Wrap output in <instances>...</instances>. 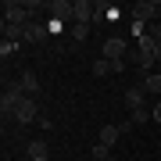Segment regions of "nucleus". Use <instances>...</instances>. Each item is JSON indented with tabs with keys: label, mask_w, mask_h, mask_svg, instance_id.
Listing matches in <instances>:
<instances>
[{
	"label": "nucleus",
	"mask_w": 161,
	"mask_h": 161,
	"mask_svg": "<svg viewBox=\"0 0 161 161\" xmlns=\"http://www.w3.org/2000/svg\"><path fill=\"white\" fill-rule=\"evenodd\" d=\"M132 22L158 25L161 22V4H158V0H136V4H132Z\"/></svg>",
	"instance_id": "f257e3e1"
},
{
	"label": "nucleus",
	"mask_w": 161,
	"mask_h": 161,
	"mask_svg": "<svg viewBox=\"0 0 161 161\" xmlns=\"http://www.w3.org/2000/svg\"><path fill=\"white\" fill-rule=\"evenodd\" d=\"M22 97H25L22 82H7V86H4V97H0V111H4V118L14 115V108H18V100H22Z\"/></svg>",
	"instance_id": "f03ea898"
},
{
	"label": "nucleus",
	"mask_w": 161,
	"mask_h": 161,
	"mask_svg": "<svg viewBox=\"0 0 161 161\" xmlns=\"http://www.w3.org/2000/svg\"><path fill=\"white\" fill-rule=\"evenodd\" d=\"M4 22L25 25V22H32V14H29V7H25L22 0H4Z\"/></svg>",
	"instance_id": "7ed1b4c3"
},
{
	"label": "nucleus",
	"mask_w": 161,
	"mask_h": 161,
	"mask_svg": "<svg viewBox=\"0 0 161 161\" xmlns=\"http://www.w3.org/2000/svg\"><path fill=\"white\" fill-rule=\"evenodd\" d=\"M125 54H129V43L122 40V36L104 40V58H108V61H125Z\"/></svg>",
	"instance_id": "20e7f679"
},
{
	"label": "nucleus",
	"mask_w": 161,
	"mask_h": 161,
	"mask_svg": "<svg viewBox=\"0 0 161 161\" xmlns=\"http://www.w3.org/2000/svg\"><path fill=\"white\" fill-rule=\"evenodd\" d=\"M18 125H29V122L36 118V97H22L18 100V108H14V115H11Z\"/></svg>",
	"instance_id": "39448f33"
},
{
	"label": "nucleus",
	"mask_w": 161,
	"mask_h": 161,
	"mask_svg": "<svg viewBox=\"0 0 161 161\" xmlns=\"http://www.w3.org/2000/svg\"><path fill=\"white\" fill-rule=\"evenodd\" d=\"M47 32H50V29H47L40 18H32V22H25V25H22V40H25V43H40Z\"/></svg>",
	"instance_id": "423d86ee"
},
{
	"label": "nucleus",
	"mask_w": 161,
	"mask_h": 161,
	"mask_svg": "<svg viewBox=\"0 0 161 161\" xmlns=\"http://www.w3.org/2000/svg\"><path fill=\"white\" fill-rule=\"evenodd\" d=\"M72 14H75L72 25H93V4H90V0H75V4H72Z\"/></svg>",
	"instance_id": "0eeeda50"
},
{
	"label": "nucleus",
	"mask_w": 161,
	"mask_h": 161,
	"mask_svg": "<svg viewBox=\"0 0 161 161\" xmlns=\"http://www.w3.org/2000/svg\"><path fill=\"white\" fill-rule=\"evenodd\" d=\"M72 4L75 0H50V18H58V22H75Z\"/></svg>",
	"instance_id": "6e6552de"
},
{
	"label": "nucleus",
	"mask_w": 161,
	"mask_h": 161,
	"mask_svg": "<svg viewBox=\"0 0 161 161\" xmlns=\"http://www.w3.org/2000/svg\"><path fill=\"white\" fill-rule=\"evenodd\" d=\"M18 82H22L25 97H36V93H40V75H36V72H29V68H25L22 75H18Z\"/></svg>",
	"instance_id": "1a4fd4ad"
},
{
	"label": "nucleus",
	"mask_w": 161,
	"mask_h": 161,
	"mask_svg": "<svg viewBox=\"0 0 161 161\" xmlns=\"http://www.w3.org/2000/svg\"><path fill=\"white\" fill-rule=\"evenodd\" d=\"M143 97H147V93H143V86H129L122 100H125V108H129V111H140V108H143Z\"/></svg>",
	"instance_id": "9d476101"
},
{
	"label": "nucleus",
	"mask_w": 161,
	"mask_h": 161,
	"mask_svg": "<svg viewBox=\"0 0 161 161\" xmlns=\"http://www.w3.org/2000/svg\"><path fill=\"white\" fill-rule=\"evenodd\" d=\"M118 136H122V125H100V132H97V143H104V147H115V143H118Z\"/></svg>",
	"instance_id": "9b49d317"
},
{
	"label": "nucleus",
	"mask_w": 161,
	"mask_h": 161,
	"mask_svg": "<svg viewBox=\"0 0 161 161\" xmlns=\"http://www.w3.org/2000/svg\"><path fill=\"white\" fill-rule=\"evenodd\" d=\"M25 154H29V161H47L50 158V147H47V140H32L25 147Z\"/></svg>",
	"instance_id": "f8f14e48"
},
{
	"label": "nucleus",
	"mask_w": 161,
	"mask_h": 161,
	"mask_svg": "<svg viewBox=\"0 0 161 161\" xmlns=\"http://www.w3.org/2000/svg\"><path fill=\"white\" fill-rule=\"evenodd\" d=\"M140 86H143V93H147V97H150V93H154V97H161V72L143 75V82H140Z\"/></svg>",
	"instance_id": "ddd939ff"
},
{
	"label": "nucleus",
	"mask_w": 161,
	"mask_h": 161,
	"mask_svg": "<svg viewBox=\"0 0 161 161\" xmlns=\"http://www.w3.org/2000/svg\"><path fill=\"white\" fill-rule=\"evenodd\" d=\"M147 122H154V108H140V111H132L129 125H147Z\"/></svg>",
	"instance_id": "4468645a"
},
{
	"label": "nucleus",
	"mask_w": 161,
	"mask_h": 161,
	"mask_svg": "<svg viewBox=\"0 0 161 161\" xmlns=\"http://www.w3.org/2000/svg\"><path fill=\"white\" fill-rule=\"evenodd\" d=\"M4 40H7V43H18V40H22V25L4 22Z\"/></svg>",
	"instance_id": "2eb2a0df"
},
{
	"label": "nucleus",
	"mask_w": 161,
	"mask_h": 161,
	"mask_svg": "<svg viewBox=\"0 0 161 161\" xmlns=\"http://www.w3.org/2000/svg\"><path fill=\"white\" fill-rule=\"evenodd\" d=\"M86 36H90V25H72V40L75 43H82Z\"/></svg>",
	"instance_id": "dca6fc26"
},
{
	"label": "nucleus",
	"mask_w": 161,
	"mask_h": 161,
	"mask_svg": "<svg viewBox=\"0 0 161 161\" xmlns=\"http://www.w3.org/2000/svg\"><path fill=\"white\" fill-rule=\"evenodd\" d=\"M108 72H111V61H108V58L93 61V75H108Z\"/></svg>",
	"instance_id": "f3484780"
},
{
	"label": "nucleus",
	"mask_w": 161,
	"mask_h": 161,
	"mask_svg": "<svg viewBox=\"0 0 161 161\" xmlns=\"http://www.w3.org/2000/svg\"><path fill=\"white\" fill-rule=\"evenodd\" d=\"M97 161H104V158H111V147H104V143H93V150H90Z\"/></svg>",
	"instance_id": "a211bd4d"
},
{
	"label": "nucleus",
	"mask_w": 161,
	"mask_h": 161,
	"mask_svg": "<svg viewBox=\"0 0 161 161\" xmlns=\"http://www.w3.org/2000/svg\"><path fill=\"white\" fill-rule=\"evenodd\" d=\"M14 47H18V43H7V40H4V43H0V54H4V58H11Z\"/></svg>",
	"instance_id": "6ab92c4d"
},
{
	"label": "nucleus",
	"mask_w": 161,
	"mask_h": 161,
	"mask_svg": "<svg viewBox=\"0 0 161 161\" xmlns=\"http://www.w3.org/2000/svg\"><path fill=\"white\" fill-rule=\"evenodd\" d=\"M150 36H154V40L161 43V22H158V25H150Z\"/></svg>",
	"instance_id": "aec40b11"
},
{
	"label": "nucleus",
	"mask_w": 161,
	"mask_h": 161,
	"mask_svg": "<svg viewBox=\"0 0 161 161\" xmlns=\"http://www.w3.org/2000/svg\"><path fill=\"white\" fill-rule=\"evenodd\" d=\"M154 122H158V125H161V100L154 104Z\"/></svg>",
	"instance_id": "412c9836"
},
{
	"label": "nucleus",
	"mask_w": 161,
	"mask_h": 161,
	"mask_svg": "<svg viewBox=\"0 0 161 161\" xmlns=\"http://www.w3.org/2000/svg\"><path fill=\"white\" fill-rule=\"evenodd\" d=\"M154 61H158V64H161V43H158V47H154Z\"/></svg>",
	"instance_id": "4be33fe9"
},
{
	"label": "nucleus",
	"mask_w": 161,
	"mask_h": 161,
	"mask_svg": "<svg viewBox=\"0 0 161 161\" xmlns=\"http://www.w3.org/2000/svg\"><path fill=\"white\" fill-rule=\"evenodd\" d=\"M104 161H118V158H115V154H111V158H104Z\"/></svg>",
	"instance_id": "5701e85b"
}]
</instances>
